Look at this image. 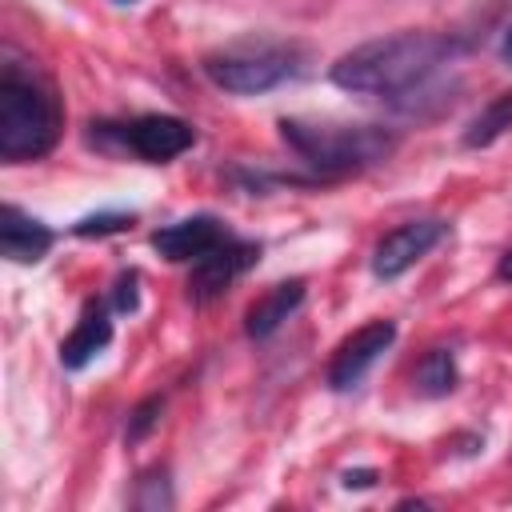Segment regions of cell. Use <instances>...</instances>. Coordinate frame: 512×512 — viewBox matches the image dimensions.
I'll return each instance as SVG.
<instances>
[{
    "label": "cell",
    "mask_w": 512,
    "mask_h": 512,
    "mask_svg": "<svg viewBox=\"0 0 512 512\" xmlns=\"http://www.w3.org/2000/svg\"><path fill=\"white\" fill-rule=\"evenodd\" d=\"M136 284H140L136 272H120V276H116V284H112V308H116V312H136V304H140Z\"/></svg>",
    "instance_id": "obj_18"
},
{
    "label": "cell",
    "mask_w": 512,
    "mask_h": 512,
    "mask_svg": "<svg viewBox=\"0 0 512 512\" xmlns=\"http://www.w3.org/2000/svg\"><path fill=\"white\" fill-rule=\"evenodd\" d=\"M372 480H376V472H368V468H364V472H348V476H344V484H348V488H368Z\"/></svg>",
    "instance_id": "obj_19"
},
{
    "label": "cell",
    "mask_w": 512,
    "mask_h": 512,
    "mask_svg": "<svg viewBox=\"0 0 512 512\" xmlns=\"http://www.w3.org/2000/svg\"><path fill=\"white\" fill-rule=\"evenodd\" d=\"M128 152H136L140 160H148V164H164V160H172V156H180V152H188L192 144H196V132H192V124H184L180 116H160V112H152V116H136V120H128V124H104Z\"/></svg>",
    "instance_id": "obj_5"
},
{
    "label": "cell",
    "mask_w": 512,
    "mask_h": 512,
    "mask_svg": "<svg viewBox=\"0 0 512 512\" xmlns=\"http://www.w3.org/2000/svg\"><path fill=\"white\" fill-rule=\"evenodd\" d=\"M124 228H132V212H100V216H84L72 224L76 236H112Z\"/></svg>",
    "instance_id": "obj_15"
},
{
    "label": "cell",
    "mask_w": 512,
    "mask_h": 512,
    "mask_svg": "<svg viewBox=\"0 0 512 512\" xmlns=\"http://www.w3.org/2000/svg\"><path fill=\"white\" fill-rule=\"evenodd\" d=\"M444 232H448V224L436 220V216L396 224L392 232L380 236V244H376V252H372V272H376L380 280L404 276L420 256H428V252L444 240Z\"/></svg>",
    "instance_id": "obj_6"
},
{
    "label": "cell",
    "mask_w": 512,
    "mask_h": 512,
    "mask_svg": "<svg viewBox=\"0 0 512 512\" xmlns=\"http://www.w3.org/2000/svg\"><path fill=\"white\" fill-rule=\"evenodd\" d=\"M452 52L456 44L440 32H396L344 52L328 76L336 88L356 96H404L448 64Z\"/></svg>",
    "instance_id": "obj_1"
},
{
    "label": "cell",
    "mask_w": 512,
    "mask_h": 512,
    "mask_svg": "<svg viewBox=\"0 0 512 512\" xmlns=\"http://www.w3.org/2000/svg\"><path fill=\"white\" fill-rule=\"evenodd\" d=\"M300 72H304L300 52L292 44H276V40H244V44H232L204 60V76L232 96L272 92V88L296 80Z\"/></svg>",
    "instance_id": "obj_4"
},
{
    "label": "cell",
    "mask_w": 512,
    "mask_h": 512,
    "mask_svg": "<svg viewBox=\"0 0 512 512\" xmlns=\"http://www.w3.org/2000/svg\"><path fill=\"white\" fill-rule=\"evenodd\" d=\"M52 228L36 216H28L24 208L16 204H4L0 208V252L16 264H36L48 248H52Z\"/></svg>",
    "instance_id": "obj_10"
},
{
    "label": "cell",
    "mask_w": 512,
    "mask_h": 512,
    "mask_svg": "<svg viewBox=\"0 0 512 512\" xmlns=\"http://www.w3.org/2000/svg\"><path fill=\"white\" fill-rule=\"evenodd\" d=\"M412 380H416V388H420L424 396H448V392L456 388V356H452L448 348H428V352L420 356Z\"/></svg>",
    "instance_id": "obj_14"
},
{
    "label": "cell",
    "mask_w": 512,
    "mask_h": 512,
    "mask_svg": "<svg viewBox=\"0 0 512 512\" xmlns=\"http://www.w3.org/2000/svg\"><path fill=\"white\" fill-rule=\"evenodd\" d=\"M156 420H160V396H148V400H140V404L132 408V416H128V444L144 440V436L156 428Z\"/></svg>",
    "instance_id": "obj_17"
},
{
    "label": "cell",
    "mask_w": 512,
    "mask_h": 512,
    "mask_svg": "<svg viewBox=\"0 0 512 512\" xmlns=\"http://www.w3.org/2000/svg\"><path fill=\"white\" fill-rule=\"evenodd\" d=\"M512 128V92H500L496 100H488L476 116H472V124H468V132H464V148H484V144H492L496 136H504Z\"/></svg>",
    "instance_id": "obj_13"
},
{
    "label": "cell",
    "mask_w": 512,
    "mask_h": 512,
    "mask_svg": "<svg viewBox=\"0 0 512 512\" xmlns=\"http://www.w3.org/2000/svg\"><path fill=\"white\" fill-rule=\"evenodd\" d=\"M500 56L512 64V20H508V28H504V40H500Z\"/></svg>",
    "instance_id": "obj_21"
},
{
    "label": "cell",
    "mask_w": 512,
    "mask_h": 512,
    "mask_svg": "<svg viewBox=\"0 0 512 512\" xmlns=\"http://www.w3.org/2000/svg\"><path fill=\"white\" fill-rule=\"evenodd\" d=\"M120 4H132V0H120Z\"/></svg>",
    "instance_id": "obj_22"
},
{
    "label": "cell",
    "mask_w": 512,
    "mask_h": 512,
    "mask_svg": "<svg viewBox=\"0 0 512 512\" xmlns=\"http://www.w3.org/2000/svg\"><path fill=\"white\" fill-rule=\"evenodd\" d=\"M396 340V324L392 320H368L360 324L348 340H340V348L332 352V364H328V388L332 392H348L364 380V372L392 348Z\"/></svg>",
    "instance_id": "obj_7"
},
{
    "label": "cell",
    "mask_w": 512,
    "mask_h": 512,
    "mask_svg": "<svg viewBox=\"0 0 512 512\" xmlns=\"http://www.w3.org/2000/svg\"><path fill=\"white\" fill-rule=\"evenodd\" d=\"M300 300H304V280H280V284H272V288L248 308V316H244V332L256 336V340L272 336V332L300 308Z\"/></svg>",
    "instance_id": "obj_12"
},
{
    "label": "cell",
    "mask_w": 512,
    "mask_h": 512,
    "mask_svg": "<svg viewBox=\"0 0 512 512\" xmlns=\"http://www.w3.org/2000/svg\"><path fill=\"white\" fill-rule=\"evenodd\" d=\"M496 276H500L504 284H512V248L500 256V264H496Z\"/></svg>",
    "instance_id": "obj_20"
},
{
    "label": "cell",
    "mask_w": 512,
    "mask_h": 512,
    "mask_svg": "<svg viewBox=\"0 0 512 512\" xmlns=\"http://www.w3.org/2000/svg\"><path fill=\"white\" fill-rule=\"evenodd\" d=\"M172 492H168V472H148L140 476V492H136V508H168Z\"/></svg>",
    "instance_id": "obj_16"
},
{
    "label": "cell",
    "mask_w": 512,
    "mask_h": 512,
    "mask_svg": "<svg viewBox=\"0 0 512 512\" xmlns=\"http://www.w3.org/2000/svg\"><path fill=\"white\" fill-rule=\"evenodd\" d=\"M108 340H112L108 308H104L100 300H88L84 312H80V320H76V328H72V332L64 336V344H60V364L72 368V372H80V368H88V364L108 348Z\"/></svg>",
    "instance_id": "obj_11"
},
{
    "label": "cell",
    "mask_w": 512,
    "mask_h": 512,
    "mask_svg": "<svg viewBox=\"0 0 512 512\" xmlns=\"http://www.w3.org/2000/svg\"><path fill=\"white\" fill-rule=\"evenodd\" d=\"M224 240H228V228L216 216H188V220H176L152 232V248L164 260H200Z\"/></svg>",
    "instance_id": "obj_9"
},
{
    "label": "cell",
    "mask_w": 512,
    "mask_h": 512,
    "mask_svg": "<svg viewBox=\"0 0 512 512\" xmlns=\"http://www.w3.org/2000/svg\"><path fill=\"white\" fill-rule=\"evenodd\" d=\"M284 144L312 164L320 176H348L360 168H372L392 156L396 136L376 124H304V120H280Z\"/></svg>",
    "instance_id": "obj_3"
},
{
    "label": "cell",
    "mask_w": 512,
    "mask_h": 512,
    "mask_svg": "<svg viewBox=\"0 0 512 512\" xmlns=\"http://www.w3.org/2000/svg\"><path fill=\"white\" fill-rule=\"evenodd\" d=\"M60 140V104L52 84L24 60L0 68V156L8 164L40 160Z\"/></svg>",
    "instance_id": "obj_2"
},
{
    "label": "cell",
    "mask_w": 512,
    "mask_h": 512,
    "mask_svg": "<svg viewBox=\"0 0 512 512\" xmlns=\"http://www.w3.org/2000/svg\"><path fill=\"white\" fill-rule=\"evenodd\" d=\"M260 260V248L248 244V240H224L216 244L212 252H204L196 264H192V276H188V296L196 304H208L216 300L224 288H232V280H240L252 264Z\"/></svg>",
    "instance_id": "obj_8"
}]
</instances>
